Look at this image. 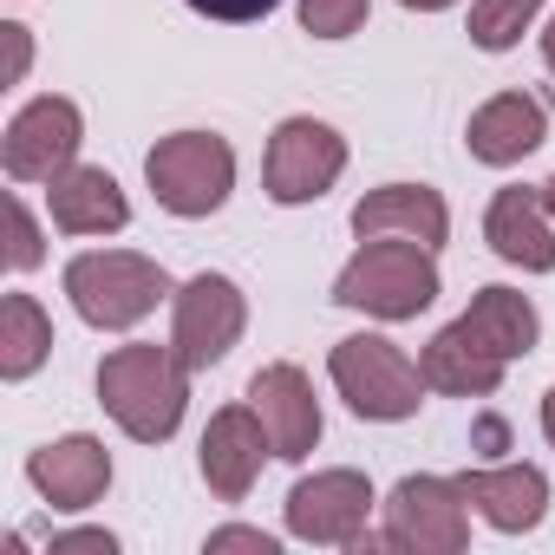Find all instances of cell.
<instances>
[{"label":"cell","instance_id":"5","mask_svg":"<svg viewBox=\"0 0 555 555\" xmlns=\"http://www.w3.org/2000/svg\"><path fill=\"white\" fill-rule=\"evenodd\" d=\"M144 183H151L157 209H170V216H183V222H203V216H216V209L229 203V190H235V151H229V138H216V131H170V138L151 144Z\"/></svg>","mask_w":555,"mask_h":555},{"label":"cell","instance_id":"22","mask_svg":"<svg viewBox=\"0 0 555 555\" xmlns=\"http://www.w3.org/2000/svg\"><path fill=\"white\" fill-rule=\"evenodd\" d=\"M535 21H542V0H470V47L509 53Z\"/></svg>","mask_w":555,"mask_h":555},{"label":"cell","instance_id":"3","mask_svg":"<svg viewBox=\"0 0 555 555\" xmlns=\"http://www.w3.org/2000/svg\"><path fill=\"white\" fill-rule=\"evenodd\" d=\"M164 295H177L164 261H151L138 248H86L66 261V301L99 334H131L138 321L157 314Z\"/></svg>","mask_w":555,"mask_h":555},{"label":"cell","instance_id":"14","mask_svg":"<svg viewBox=\"0 0 555 555\" xmlns=\"http://www.w3.org/2000/svg\"><path fill=\"white\" fill-rule=\"evenodd\" d=\"M418 373H425V386L431 392H444V399H490L496 386H503V373H509V360L457 314L451 327H438L431 340H425V353H418Z\"/></svg>","mask_w":555,"mask_h":555},{"label":"cell","instance_id":"28","mask_svg":"<svg viewBox=\"0 0 555 555\" xmlns=\"http://www.w3.org/2000/svg\"><path fill=\"white\" fill-rule=\"evenodd\" d=\"M0 40H8V86H21V79H27V66H34V40H27V27H21V21L0 27Z\"/></svg>","mask_w":555,"mask_h":555},{"label":"cell","instance_id":"27","mask_svg":"<svg viewBox=\"0 0 555 555\" xmlns=\"http://www.w3.org/2000/svg\"><path fill=\"white\" fill-rule=\"evenodd\" d=\"M79 548L112 555V548H118V535H112V529H60V535L47 542V555H79Z\"/></svg>","mask_w":555,"mask_h":555},{"label":"cell","instance_id":"6","mask_svg":"<svg viewBox=\"0 0 555 555\" xmlns=\"http://www.w3.org/2000/svg\"><path fill=\"white\" fill-rule=\"evenodd\" d=\"M340 170H347V138L327 118H282L261 151V190L282 209L321 203L340 183Z\"/></svg>","mask_w":555,"mask_h":555},{"label":"cell","instance_id":"17","mask_svg":"<svg viewBox=\"0 0 555 555\" xmlns=\"http://www.w3.org/2000/svg\"><path fill=\"white\" fill-rule=\"evenodd\" d=\"M542 138H548V105H542L535 92H496V99H483V105L470 112V125H464L470 157L490 164V170L522 164L529 151H542Z\"/></svg>","mask_w":555,"mask_h":555},{"label":"cell","instance_id":"29","mask_svg":"<svg viewBox=\"0 0 555 555\" xmlns=\"http://www.w3.org/2000/svg\"><path fill=\"white\" fill-rule=\"evenodd\" d=\"M405 14H444V8H457V0H399Z\"/></svg>","mask_w":555,"mask_h":555},{"label":"cell","instance_id":"16","mask_svg":"<svg viewBox=\"0 0 555 555\" xmlns=\"http://www.w3.org/2000/svg\"><path fill=\"white\" fill-rule=\"evenodd\" d=\"M457 490L496 535H529L548 516V477L535 464H477L457 477Z\"/></svg>","mask_w":555,"mask_h":555},{"label":"cell","instance_id":"13","mask_svg":"<svg viewBox=\"0 0 555 555\" xmlns=\"http://www.w3.org/2000/svg\"><path fill=\"white\" fill-rule=\"evenodd\" d=\"M27 483L53 503V509H92L105 490H112V451L92 438V431H66L53 444H40L27 457Z\"/></svg>","mask_w":555,"mask_h":555},{"label":"cell","instance_id":"7","mask_svg":"<svg viewBox=\"0 0 555 555\" xmlns=\"http://www.w3.org/2000/svg\"><path fill=\"white\" fill-rule=\"evenodd\" d=\"M386 548L399 555H457L470 548V503L457 490V477H399L386 496Z\"/></svg>","mask_w":555,"mask_h":555},{"label":"cell","instance_id":"23","mask_svg":"<svg viewBox=\"0 0 555 555\" xmlns=\"http://www.w3.org/2000/svg\"><path fill=\"white\" fill-rule=\"evenodd\" d=\"M295 8H301V27L314 40H353L373 14V0H295Z\"/></svg>","mask_w":555,"mask_h":555},{"label":"cell","instance_id":"9","mask_svg":"<svg viewBox=\"0 0 555 555\" xmlns=\"http://www.w3.org/2000/svg\"><path fill=\"white\" fill-rule=\"evenodd\" d=\"M248 327V301L229 274H190V282L170 295V347L190 373H209L235 353Z\"/></svg>","mask_w":555,"mask_h":555},{"label":"cell","instance_id":"21","mask_svg":"<svg viewBox=\"0 0 555 555\" xmlns=\"http://www.w3.org/2000/svg\"><path fill=\"white\" fill-rule=\"evenodd\" d=\"M464 321H470L503 360H529L535 340H542V321H535L529 295H516V288H477V301L464 308Z\"/></svg>","mask_w":555,"mask_h":555},{"label":"cell","instance_id":"12","mask_svg":"<svg viewBox=\"0 0 555 555\" xmlns=\"http://www.w3.org/2000/svg\"><path fill=\"white\" fill-rule=\"evenodd\" d=\"M268 457H274V444H268V431H261L255 405H222V412L203 425L196 470H203L209 496L242 503V496L255 490V477H261V464H268Z\"/></svg>","mask_w":555,"mask_h":555},{"label":"cell","instance_id":"20","mask_svg":"<svg viewBox=\"0 0 555 555\" xmlns=\"http://www.w3.org/2000/svg\"><path fill=\"white\" fill-rule=\"evenodd\" d=\"M53 360V321L34 295H8L0 301V379L21 386Z\"/></svg>","mask_w":555,"mask_h":555},{"label":"cell","instance_id":"10","mask_svg":"<svg viewBox=\"0 0 555 555\" xmlns=\"http://www.w3.org/2000/svg\"><path fill=\"white\" fill-rule=\"evenodd\" d=\"M79 144H86V118L73 99L60 92H40L27 99L14 118H8V138H0V164H8L14 183H53L60 170L79 164Z\"/></svg>","mask_w":555,"mask_h":555},{"label":"cell","instance_id":"25","mask_svg":"<svg viewBox=\"0 0 555 555\" xmlns=\"http://www.w3.org/2000/svg\"><path fill=\"white\" fill-rule=\"evenodd\" d=\"M183 8L203 21H222V27H248V21H268L282 0H183Z\"/></svg>","mask_w":555,"mask_h":555},{"label":"cell","instance_id":"24","mask_svg":"<svg viewBox=\"0 0 555 555\" xmlns=\"http://www.w3.org/2000/svg\"><path fill=\"white\" fill-rule=\"evenodd\" d=\"M47 261V242H40V222L21 196H8V268L14 274H34Z\"/></svg>","mask_w":555,"mask_h":555},{"label":"cell","instance_id":"26","mask_svg":"<svg viewBox=\"0 0 555 555\" xmlns=\"http://www.w3.org/2000/svg\"><path fill=\"white\" fill-rule=\"evenodd\" d=\"M209 555H222V548H248V555H274L282 542H274L268 529H242V522H229V529H209V542H203Z\"/></svg>","mask_w":555,"mask_h":555},{"label":"cell","instance_id":"15","mask_svg":"<svg viewBox=\"0 0 555 555\" xmlns=\"http://www.w3.org/2000/svg\"><path fill=\"white\" fill-rule=\"evenodd\" d=\"M483 242L496 248V261H509L522 274H555V216L542 203V183L535 190H522V183L496 190L483 209Z\"/></svg>","mask_w":555,"mask_h":555},{"label":"cell","instance_id":"32","mask_svg":"<svg viewBox=\"0 0 555 555\" xmlns=\"http://www.w3.org/2000/svg\"><path fill=\"white\" fill-rule=\"evenodd\" d=\"M542 203H548V216H555V177H548V183H542Z\"/></svg>","mask_w":555,"mask_h":555},{"label":"cell","instance_id":"8","mask_svg":"<svg viewBox=\"0 0 555 555\" xmlns=\"http://www.w3.org/2000/svg\"><path fill=\"white\" fill-rule=\"evenodd\" d=\"M373 477L366 470H314L288 490L282 503V522L295 542H314V548H360L366 542V522H373Z\"/></svg>","mask_w":555,"mask_h":555},{"label":"cell","instance_id":"19","mask_svg":"<svg viewBox=\"0 0 555 555\" xmlns=\"http://www.w3.org/2000/svg\"><path fill=\"white\" fill-rule=\"evenodd\" d=\"M47 216L60 235H118L131 222V203L105 164H73L47 183Z\"/></svg>","mask_w":555,"mask_h":555},{"label":"cell","instance_id":"1","mask_svg":"<svg viewBox=\"0 0 555 555\" xmlns=\"http://www.w3.org/2000/svg\"><path fill=\"white\" fill-rule=\"evenodd\" d=\"M99 405L112 412V425L138 444H164L183 425L190 405V366L177 360V347L157 340H131L112 347L99 360Z\"/></svg>","mask_w":555,"mask_h":555},{"label":"cell","instance_id":"30","mask_svg":"<svg viewBox=\"0 0 555 555\" xmlns=\"http://www.w3.org/2000/svg\"><path fill=\"white\" fill-rule=\"evenodd\" d=\"M542 438H548V444H555V386H548V392H542Z\"/></svg>","mask_w":555,"mask_h":555},{"label":"cell","instance_id":"2","mask_svg":"<svg viewBox=\"0 0 555 555\" xmlns=\"http://www.w3.org/2000/svg\"><path fill=\"white\" fill-rule=\"evenodd\" d=\"M438 248L399 242V235H366L353 261L334 274V308L373 314V321H418L438 301Z\"/></svg>","mask_w":555,"mask_h":555},{"label":"cell","instance_id":"31","mask_svg":"<svg viewBox=\"0 0 555 555\" xmlns=\"http://www.w3.org/2000/svg\"><path fill=\"white\" fill-rule=\"evenodd\" d=\"M542 66H548V73H555V14H548V21H542Z\"/></svg>","mask_w":555,"mask_h":555},{"label":"cell","instance_id":"18","mask_svg":"<svg viewBox=\"0 0 555 555\" xmlns=\"http://www.w3.org/2000/svg\"><path fill=\"white\" fill-rule=\"evenodd\" d=\"M353 235H399V242H425V248H444L451 235V209L431 183H379L353 203Z\"/></svg>","mask_w":555,"mask_h":555},{"label":"cell","instance_id":"4","mask_svg":"<svg viewBox=\"0 0 555 555\" xmlns=\"http://www.w3.org/2000/svg\"><path fill=\"white\" fill-rule=\"evenodd\" d=\"M327 373H334V392L347 399V412L373 418V425L418 418V405L431 392L425 373H418V360H405V347H392L386 334H347V340H334Z\"/></svg>","mask_w":555,"mask_h":555},{"label":"cell","instance_id":"11","mask_svg":"<svg viewBox=\"0 0 555 555\" xmlns=\"http://www.w3.org/2000/svg\"><path fill=\"white\" fill-rule=\"evenodd\" d=\"M248 405H255V418H261V431H268V444H274L282 464H301L321 444V399H314V386H308V373L295 360L261 366L248 379Z\"/></svg>","mask_w":555,"mask_h":555}]
</instances>
